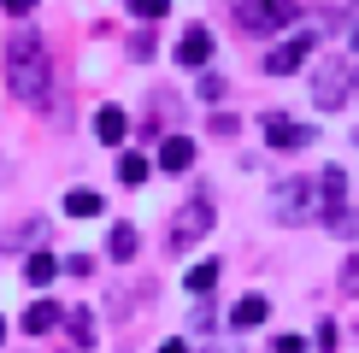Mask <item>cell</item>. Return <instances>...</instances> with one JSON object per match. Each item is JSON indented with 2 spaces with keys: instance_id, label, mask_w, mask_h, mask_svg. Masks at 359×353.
Wrapping results in <instances>:
<instances>
[{
  "instance_id": "1",
  "label": "cell",
  "mask_w": 359,
  "mask_h": 353,
  "mask_svg": "<svg viewBox=\"0 0 359 353\" xmlns=\"http://www.w3.org/2000/svg\"><path fill=\"white\" fill-rule=\"evenodd\" d=\"M48 48H41L36 29H18V36L6 41V88L18 100H48Z\"/></svg>"
},
{
  "instance_id": "2",
  "label": "cell",
  "mask_w": 359,
  "mask_h": 353,
  "mask_svg": "<svg viewBox=\"0 0 359 353\" xmlns=\"http://www.w3.org/2000/svg\"><path fill=\"white\" fill-rule=\"evenodd\" d=\"M265 212H271V224H283V230L318 218V183H312V176H283V183H271V195H265Z\"/></svg>"
},
{
  "instance_id": "3",
  "label": "cell",
  "mask_w": 359,
  "mask_h": 353,
  "mask_svg": "<svg viewBox=\"0 0 359 353\" xmlns=\"http://www.w3.org/2000/svg\"><path fill=\"white\" fill-rule=\"evenodd\" d=\"M359 95V65L353 59H318L312 65V106L318 112H341Z\"/></svg>"
},
{
  "instance_id": "4",
  "label": "cell",
  "mask_w": 359,
  "mask_h": 353,
  "mask_svg": "<svg viewBox=\"0 0 359 353\" xmlns=\"http://www.w3.org/2000/svg\"><path fill=\"white\" fill-rule=\"evenodd\" d=\"M212 218H218V206H212V195H189L183 206H177V218H171V230H165V247L171 254H183V247H194L201 235H212Z\"/></svg>"
},
{
  "instance_id": "5",
  "label": "cell",
  "mask_w": 359,
  "mask_h": 353,
  "mask_svg": "<svg viewBox=\"0 0 359 353\" xmlns=\"http://www.w3.org/2000/svg\"><path fill=\"white\" fill-rule=\"evenodd\" d=\"M294 18H301L294 0H236V24H242L248 36H277V29H289Z\"/></svg>"
},
{
  "instance_id": "6",
  "label": "cell",
  "mask_w": 359,
  "mask_h": 353,
  "mask_svg": "<svg viewBox=\"0 0 359 353\" xmlns=\"http://www.w3.org/2000/svg\"><path fill=\"white\" fill-rule=\"evenodd\" d=\"M312 59V29L306 36H289V41H277L271 53H265V71H271V77H294V71H301Z\"/></svg>"
},
{
  "instance_id": "7",
  "label": "cell",
  "mask_w": 359,
  "mask_h": 353,
  "mask_svg": "<svg viewBox=\"0 0 359 353\" xmlns=\"http://www.w3.org/2000/svg\"><path fill=\"white\" fill-rule=\"evenodd\" d=\"M265 141L283 147V153H294V147H312V141H318V130H312V124H283L277 112H265Z\"/></svg>"
},
{
  "instance_id": "8",
  "label": "cell",
  "mask_w": 359,
  "mask_h": 353,
  "mask_svg": "<svg viewBox=\"0 0 359 353\" xmlns=\"http://www.w3.org/2000/svg\"><path fill=\"white\" fill-rule=\"evenodd\" d=\"M206 59H212V29H206V24H189L183 36H177V65L201 71Z\"/></svg>"
},
{
  "instance_id": "9",
  "label": "cell",
  "mask_w": 359,
  "mask_h": 353,
  "mask_svg": "<svg viewBox=\"0 0 359 353\" xmlns=\"http://www.w3.org/2000/svg\"><path fill=\"white\" fill-rule=\"evenodd\" d=\"M154 165L165 171V176H183V171L194 165V141H189V136H165V147H159Z\"/></svg>"
},
{
  "instance_id": "10",
  "label": "cell",
  "mask_w": 359,
  "mask_h": 353,
  "mask_svg": "<svg viewBox=\"0 0 359 353\" xmlns=\"http://www.w3.org/2000/svg\"><path fill=\"white\" fill-rule=\"evenodd\" d=\"M95 136L107 141V147H124V136H130V118L118 112V106H100V112H95Z\"/></svg>"
},
{
  "instance_id": "11",
  "label": "cell",
  "mask_w": 359,
  "mask_h": 353,
  "mask_svg": "<svg viewBox=\"0 0 359 353\" xmlns=\"http://www.w3.org/2000/svg\"><path fill=\"white\" fill-rule=\"evenodd\" d=\"M59 318H65V312H59V300H36L24 312V335H48V330H59Z\"/></svg>"
},
{
  "instance_id": "12",
  "label": "cell",
  "mask_w": 359,
  "mask_h": 353,
  "mask_svg": "<svg viewBox=\"0 0 359 353\" xmlns=\"http://www.w3.org/2000/svg\"><path fill=\"white\" fill-rule=\"evenodd\" d=\"M265 312H271L265 294H242V306L230 312V330H253V324H265Z\"/></svg>"
},
{
  "instance_id": "13",
  "label": "cell",
  "mask_w": 359,
  "mask_h": 353,
  "mask_svg": "<svg viewBox=\"0 0 359 353\" xmlns=\"http://www.w3.org/2000/svg\"><path fill=\"white\" fill-rule=\"evenodd\" d=\"M318 200H324V212L348 200V171H341V165H330V171L318 176Z\"/></svg>"
},
{
  "instance_id": "14",
  "label": "cell",
  "mask_w": 359,
  "mask_h": 353,
  "mask_svg": "<svg viewBox=\"0 0 359 353\" xmlns=\"http://www.w3.org/2000/svg\"><path fill=\"white\" fill-rule=\"evenodd\" d=\"M53 277H59V259H53V254H29V259H24V283H29V289H48Z\"/></svg>"
},
{
  "instance_id": "15",
  "label": "cell",
  "mask_w": 359,
  "mask_h": 353,
  "mask_svg": "<svg viewBox=\"0 0 359 353\" xmlns=\"http://www.w3.org/2000/svg\"><path fill=\"white\" fill-rule=\"evenodd\" d=\"M147 171H154V165H147V153H118V183H124V188H142Z\"/></svg>"
},
{
  "instance_id": "16",
  "label": "cell",
  "mask_w": 359,
  "mask_h": 353,
  "mask_svg": "<svg viewBox=\"0 0 359 353\" xmlns=\"http://www.w3.org/2000/svg\"><path fill=\"white\" fill-rule=\"evenodd\" d=\"M107 254H112V259H130V254H136V224H112V230H107Z\"/></svg>"
},
{
  "instance_id": "17",
  "label": "cell",
  "mask_w": 359,
  "mask_h": 353,
  "mask_svg": "<svg viewBox=\"0 0 359 353\" xmlns=\"http://www.w3.org/2000/svg\"><path fill=\"white\" fill-rule=\"evenodd\" d=\"M65 212H71V218H95V212H100V195H95V188H71V195H65Z\"/></svg>"
},
{
  "instance_id": "18",
  "label": "cell",
  "mask_w": 359,
  "mask_h": 353,
  "mask_svg": "<svg viewBox=\"0 0 359 353\" xmlns=\"http://www.w3.org/2000/svg\"><path fill=\"white\" fill-rule=\"evenodd\" d=\"M212 283H218V259H206V265H194V271L183 277V289H189V294H206V289H212Z\"/></svg>"
},
{
  "instance_id": "19",
  "label": "cell",
  "mask_w": 359,
  "mask_h": 353,
  "mask_svg": "<svg viewBox=\"0 0 359 353\" xmlns=\"http://www.w3.org/2000/svg\"><path fill=\"white\" fill-rule=\"evenodd\" d=\"M324 224H330L336 235H353V230H359V212H353L348 200H341V206H330V212H324Z\"/></svg>"
},
{
  "instance_id": "20",
  "label": "cell",
  "mask_w": 359,
  "mask_h": 353,
  "mask_svg": "<svg viewBox=\"0 0 359 353\" xmlns=\"http://www.w3.org/2000/svg\"><path fill=\"white\" fill-rule=\"evenodd\" d=\"M71 347H95V318H88V312H71Z\"/></svg>"
},
{
  "instance_id": "21",
  "label": "cell",
  "mask_w": 359,
  "mask_h": 353,
  "mask_svg": "<svg viewBox=\"0 0 359 353\" xmlns=\"http://www.w3.org/2000/svg\"><path fill=\"white\" fill-rule=\"evenodd\" d=\"M124 12H130V18H147V24H154V18H165V12H171V0H124Z\"/></svg>"
},
{
  "instance_id": "22",
  "label": "cell",
  "mask_w": 359,
  "mask_h": 353,
  "mask_svg": "<svg viewBox=\"0 0 359 353\" xmlns=\"http://www.w3.org/2000/svg\"><path fill=\"white\" fill-rule=\"evenodd\" d=\"M341 294H359V254H348V265H341Z\"/></svg>"
},
{
  "instance_id": "23",
  "label": "cell",
  "mask_w": 359,
  "mask_h": 353,
  "mask_svg": "<svg viewBox=\"0 0 359 353\" xmlns=\"http://www.w3.org/2000/svg\"><path fill=\"white\" fill-rule=\"evenodd\" d=\"M212 324H218L212 306H194V312H189V330H212Z\"/></svg>"
},
{
  "instance_id": "24",
  "label": "cell",
  "mask_w": 359,
  "mask_h": 353,
  "mask_svg": "<svg viewBox=\"0 0 359 353\" xmlns=\"http://www.w3.org/2000/svg\"><path fill=\"white\" fill-rule=\"evenodd\" d=\"M318 353H336V324H330V318L318 324Z\"/></svg>"
},
{
  "instance_id": "25",
  "label": "cell",
  "mask_w": 359,
  "mask_h": 353,
  "mask_svg": "<svg viewBox=\"0 0 359 353\" xmlns=\"http://www.w3.org/2000/svg\"><path fill=\"white\" fill-rule=\"evenodd\" d=\"M224 95V77H212V71H206V77H201V100H218Z\"/></svg>"
},
{
  "instance_id": "26",
  "label": "cell",
  "mask_w": 359,
  "mask_h": 353,
  "mask_svg": "<svg viewBox=\"0 0 359 353\" xmlns=\"http://www.w3.org/2000/svg\"><path fill=\"white\" fill-rule=\"evenodd\" d=\"M271 353H306V342H301V335H277Z\"/></svg>"
},
{
  "instance_id": "27",
  "label": "cell",
  "mask_w": 359,
  "mask_h": 353,
  "mask_svg": "<svg viewBox=\"0 0 359 353\" xmlns=\"http://www.w3.org/2000/svg\"><path fill=\"white\" fill-rule=\"evenodd\" d=\"M6 12H12V18H24V12H36V0H6Z\"/></svg>"
},
{
  "instance_id": "28",
  "label": "cell",
  "mask_w": 359,
  "mask_h": 353,
  "mask_svg": "<svg viewBox=\"0 0 359 353\" xmlns=\"http://www.w3.org/2000/svg\"><path fill=\"white\" fill-rule=\"evenodd\" d=\"M159 353H189V342H183V335H171V342H159Z\"/></svg>"
},
{
  "instance_id": "29",
  "label": "cell",
  "mask_w": 359,
  "mask_h": 353,
  "mask_svg": "<svg viewBox=\"0 0 359 353\" xmlns=\"http://www.w3.org/2000/svg\"><path fill=\"white\" fill-rule=\"evenodd\" d=\"M6 176H12V165H6V159H0V183H6Z\"/></svg>"
},
{
  "instance_id": "30",
  "label": "cell",
  "mask_w": 359,
  "mask_h": 353,
  "mask_svg": "<svg viewBox=\"0 0 359 353\" xmlns=\"http://www.w3.org/2000/svg\"><path fill=\"white\" fill-rule=\"evenodd\" d=\"M353 53H359V24H353Z\"/></svg>"
},
{
  "instance_id": "31",
  "label": "cell",
  "mask_w": 359,
  "mask_h": 353,
  "mask_svg": "<svg viewBox=\"0 0 359 353\" xmlns=\"http://www.w3.org/2000/svg\"><path fill=\"white\" fill-rule=\"evenodd\" d=\"M0 342H6V318H0Z\"/></svg>"
},
{
  "instance_id": "32",
  "label": "cell",
  "mask_w": 359,
  "mask_h": 353,
  "mask_svg": "<svg viewBox=\"0 0 359 353\" xmlns=\"http://www.w3.org/2000/svg\"><path fill=\"white\" fill-rule=\"evenodd\" d=\"M218 353H242V347H218Z\"/></svg>"
}]
</instances>
